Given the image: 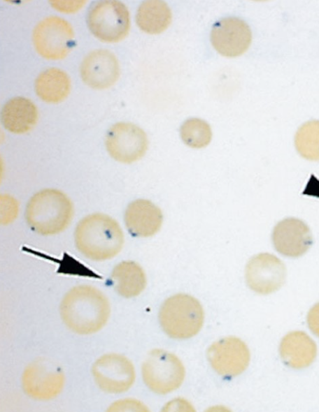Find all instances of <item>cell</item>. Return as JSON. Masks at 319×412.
Instances as JSON below:
<instances>
[{
	"mask_svg": "<svg viewBox=\"0 0 319 412\" xmlns=\"http://www.w3.org/2000/svg\"><path fill=\"white\" fill-rule=\"evenodd\" d=\"M185 368L174 354L162 350H152L142 365V376L153 392L164 395L178 388L185 378Z\"/></svg>",
	"mask_w": 319,
	"mask_h": 412,
	"instance_id": "obj_5",
	"label": "cell"
},
{
	"mask_svg": "<svg viewBox=\"0 0 319 412\" xmlns=\"http://www.w3.org/2000/svg\"><path fill=\"white\" fill-rule=\"evenodd\" d=\"M86 1H51L52 6L61 12L73 13L81 8Z\"/></svg>",
	"mask_w": 319,
	"mask_h": 412,
	"instance_id": "obj_25",
	"label": "cell"
},
{
	"mask_svg": "<svg viewBox=\"0 0 319 412\" xmlns=\"http://www.w3.org/2000/svg\"><path fill=\"white\" fill-rule=\"evenodd\" d=\"M204 318V310L199 302L183 293L166 299L159 312L160 323L164 332L178 339L197 334L203 325Z\"/></svg>",
	"mask_w": 319,
	"mask_h": 412,
	"instance_id": "obj_4",
	"label": "cell"
},
{
	"mask_svg": "<svg viewBox=\"0 0 319 412\" xmlns=\"http://www.w3.org/2000/svg\"><path fill=\"white\" fill-rule=\"evenodd\" d=\"M286 274L283 262L269 253H260L252 257L245 270L248 286L261 295L270 294L281 288Z\"/></svg>",
	"mask_w": 319,
	"mask_h": 412,
	"instance_id": "obj_11",
	"label": "cell"
},
{
	"mask_svg": "<svg viewBox=\"0 0 319 412\" xmlns=\"http://www.w3.org/2000/svg\"><path fill=\"white\" fill-rule=\"evenodd\" d=\"M73 213L70 199L57 189H44L29 200L25 212L28 226L34 232L50 235L60 233L70 223Z\"/></svg>",
	"mask_w": 319,
	"mask_h": 412,
	"instance_id": "obj_3",
	"label": "cell"
},
{
	"mask_svg": "<svg viewBox=\"0 0 319 412\" xmlns=\"http://www.w3.org/2000/svg\"><path fill=\"white\" fill-rule=\"evenodd\" d=\"M307 323L311 332L319 337V302L315 304L309 311Z\"/></svg>",
	"mask_w": 319,
	"mask_h": 412,
	"instance_id": "obj_26",
	"label": "cell"
},
{
	"mask_svg": "<svg viewBox=\"0 0 319 412\" xmlns=\"http://www.w3.org/2000/svg\"><path fill=\"white\" fill-rule=\"evenodd\" d=\"M76 248L86 258L104 260L117 255L124 244L118 222L101 213L90 214L77 224L74 233Z\"/></svg>",
	"mask_w": 319,
	"mask_h": 412,
	"instance_id": "obj_2",
	"label": "cell"
},
{
	"mask_svg": "<svg viewBox=\"0 0 319 412\" xmlns=\"http://www.w3.org/2000/svg\"><path fill=\"white\" fill-rule=\"evenodd\" d=\"M1 122L8 131L13 133H24L36 124L38 111L35 105L24 97L10 99L1 110Z\"/></svg>",
	"mask_w": 319,
	"mask_h": 412,
	"instance_id": "obj_18",
	"label": "cell"
},
{
	"mask_svg": "<svg viewBox=\"0 0 319 412\" xmlns=\"http://www.w3.org/2000/svg\"><path fill=\"white\" fill-rule=\"evenodd\" d=\"M65 381L60 366L45 358H39L29 364L22 376L24 392L36 400H49L62 390Z\"/></svg>",
	"mask_w": 319,
	"mask_h": 412,
	"instance_id": "obj_7",
	"label": "cell"
},
{
	"mask_svg": "<svg viewBox=\"0 0 319 412\" xmlns=\"http://www.w3.org/2000/svg\"><path fill=\"white\" fill-rule=\"evenodd\" d=\"M92 373L99 388L108 393L124 392L135 381L132 362L118 353H107L99 358L92 365Z\"/></svg>",
	"mask_w": 319,
	"mask_h": 412,
	"instance_id": "obj_9",
	"label": "cell"
},
{
	"mask_svg": "<svg viewBox=\"0 0 319 412\" xmlns=\"http://www.w3.org/2000/svg\"><path fill=\"white\" fill-rule=\"evenodd\" d=\"M161 209L152 202L136 200L127 206L125 222L128 231L135 237H147L155 235L162 226Z\"/></svg>",
	"mask_w": 319,
	"mask_h": 412,
	"instance_id": "obj_16",
	"label": "cell"
},
{
	"mask_svg": "<svg viewBox=\"0 0 319 412\" xmlns=\"http://www.w3.org/2000/svg\"><path fill=\"white\" fill-rule=\"evenodd\" d=\"M207 358L218 374L230 377L238 376L246 369L250 355L245 342L235 337H227L210 346Z\"/></svg>",
	"mask_w": 319,
	"mask_h": 412,
	"instance_id": "obj_13",
	"label": "cell"
},
{
	"mask_svg": "<svg viewBox=\"0 0 319 412\" xmlns=\"http://www.w3.org/2000/svg\"><path fill=\"white\" fill-rule=\"evenodd\" d=\"M180 137L183 142L192 148H202L207 146L212 138L209 124L198 118L186 120L180 127Z\"/></svg>",
	"mask_w": 319,
	"mask_h": 412,
	"instance_id": "obj_23",
	"label": "cell"
},
{
	"mask_svg": "<svg viewBox=\"0 0 319 412\" xmlns=\"http://www.w3.org/2000/svg\"><path fill=\"white\" fill-rule=\"evenodd\" d=\"M295 146L298 154L309 161H319V120L302 124L295 135Z\"/></svg>",
	"mask_w": 319,
	"mask_h": 412,
	"instance_id": "obj_22",
	"label": "cell"
},
{
	"mask_svg": "<svg viewBox=\"0 0 319 412\" xmlns=\"http://www.w3.org/2000/svg\"><path fill=\"white\" fill-rule=\"evenodd\" d=\"M279 353L282 361L292 369H304L312 364L317 355V346L304 332L292 331L282 339Z\"/></svg>",
	"mask_w": 319,
	"mask_h": 412,
	"instance_id": "obj_17",
	"label": "cell"
},
{
	"mask_svg": "<svg viewBox=\"0 0 319 412\" xmlns=\"http://www.w3.org/2000/svg\"><path fill=\"white\" fill-rule=\"evenodd\" d=\"M73 30L65 20L50 16L34 28L33 42L37 52L48 59H61L71 51L73 43Z\"/></svg>",
	"mask_w": 319,
	"mask_h": 412,
	"instance_id": "obj_8",
	"label": "cell"
},
{
	"mask_svg": "<svg viewBox=\"0 0 319 412\" xmlns=\"http://www.w3.org/2000/svg\"><path fill=\"white\" fill-rule=\"evenodd\" d=\"M106 147L110 156L117 161L131 163L145 154L148 148L147 135L135 124L117 123L107 132Z\"/></svg>",
	"mask_w": 319,
	"mask_h": 412,
	"instance_id": "obj_10",
	"label": "cell"
},
{
	"mask_svg": "<svg viewBox=\"0 0 319 412\" xmlns=\"http://www.w3.org/2000/svg\"><path fill=\"white\" fill-rule=\"evenodd\" d=\"M71 81L69 75L56 68L41 72L35 81L36 94L47 103H59L69 94Z\"/></svg>",
	"mask_w": 319,
	"mask_h": 412,
	"instance_id": "obj_20",
	"label": "cell"
},
{
	"mask_svg": "<svg viewBox=\"0 0 319 412\" xmlns=\"http://www.w3.org/2000/svg\"><path fill=\"white\" fill-rule=\"evenodd\" d=\"M119 74L118 59L107 50L92 51L85 57L80 66L83 82L96 89L110 87L117 81Z\"/></svg>",
	"mask_w": 319,
	"mask_h": 412,
	"instance_id": "obj_15",
	"label": "cell"
},
{
	"mask_svg": "<svg viewBox=\"0 0 319 412\" xmlns=\"http://www.w3.org/2000/svg\"><path fill=\"white\" fill-rule=\"evenodd\" d=\"M132 408L133 411H148L146 406L142 403L136 400L124 399L121 401H117L116 402L111 404L108 409V411H128V408ZM130 410V409H129Z\"/></svg>",
	"mask_w": 319,
	"mask_h": 412,
	"instance_id": "obj_24",
	"label": "cell"
},
{
	"mask_svg": "<svg viewBox=\"0 0 319 412\" xmlns=\"http://www.w3.org/2000/svg\"><path fill=\"white\" fill-rule=\"evenodd\" d=\"M59 312L66 326L78 334H90L107 323L111 307L108 298L97 288L76 286L63 297Z\"/></svg>",
	"mask_w": 319,
	"mask_h": 412,
	"instance_id": "obj_1",
	"label": "cell"
},
{
	"mask_svg": "<svg viewBox=\"0 0 319 412\" xmlns=\"http://www.w3.org/2000/svg\"><path fill=\"white\" fill-rule=\"evenodd\" d=\"M252 33L242 20L229 17L216 22L211 29V41L221 55L235 57L243 54L249 47Z\"/></svg>",
	"mask_w": 319,
	"mask_h": 412,
	"instance_id": "obj_14",
	"label": "cell"
},
{
	"mask_svg": "<svg viewBox=\"0 0 319 412\" xmlns=\"http://www.w3.org/2000/svg\"><path fill=\"white\" fill-rule=\"evenodd\" d=\"M111 279L115 291L127 298L139 295L146 288V277L136 262L125 260L113 268Z\"/></svg>",
	"mask_w": 319,
	"mask_h": 412,
	"instance_id": "obj_19",
	"label": "cell"
},
{
	"mask_svg": "<svg viewBox=\"0 0 319 412\" xmlns=\"http://www.w3.org/2000/svg\"><path fill=\"white\" fill-rule=\"evenodd\" d=\"M172 20L171 11L163 1H143L139 6L136 17L139 27L149 34H158L165 31Z\"/></svg>",
	"mask_w": 319,
	"mask_h": 412,
	"instance_id": "obj_21",
	"label": "cell"
},
{
	"mask_svg": "<svg viewBox=\"0 0 319 412\" xmlns=\"http://www.w3.org/2000/svg\"><path fill=\"white\" fill-rule=\"evenodd\" d=\"M276 251L288 258H299L312 247L313 237L308 224L299 218L287 217L278 221L271 233Z\"/></svg>",
	"mask_w": 319,
	"mask_h": 412,
	"instance_id": "obj_12",
	"label": "cell"
},
{
	"mask_svg": "<svg viewBox=\"0 0 319 412\" xmlns=\"http://www.w3.org/2000/svg\"><path fill=\"white\" fill-rule=\"evenodd\" d=\"M87 21L92 34L108 43H116L124 39L130 27L128 9L118 1L95 2L89 10Z\"/></svg>",
	"mask_w": 319,
	"mask_h": 412,
	"instance_id": "obj_6",
	"label": "cell"
}]
</instances>
